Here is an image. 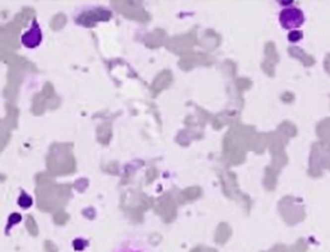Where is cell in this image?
I'll list each match as a JSON object with an SVG mask.
<instances>
[{
    "label": "cell",
    "mask_w": 330,
    "mask_h": 252,
    "mask_svg": "<svg viewBox=\"0 0 330 252\" xmlns=\"http://www.w3.org/2000/svg\"><path fill=\"white\" fill-rule=\"evenodd\" d=\"M305 23L304 11L299 8H286L280 13V24L285 29H296Z\"/></svg>",
    "instance_id": "obj_1"
},
{
    "label": "cell",
    "mask_w": 330,
    "mask_h": 252,
    "mask_svg": "<svg viewBox=\"0 0 330 252\" xmlns=\"http://www.w3.org/2000/svg\"><path fill=\"white\" fill-rule=\"evenodd\" d=\"M41 42H42V30L41 28H39V25L37 24L36 20H34L32 28L28 30L27 33L23 34L22 43L24 44L27 48H36L37 46H39Z\"/></svg>",
    "instance_id": "obj_2"
},
{
    "label": "cell",
    "mask_w": 330,
    "mask_h": 252,
    "mask_svg": "<svg viewBox=\"0 0 330 252\" xmlns=\"http://www.w3.org/2000/svg\"><path fill=\"white\" fill-rule=\"evenodd\" d=\"M18 204H19L20 207H23V208H29L33 204V200L29 195H27L25 193H22L20 198L18 199Z\"/></svg>",
    "instance_id": "obj_3"
},
{
    "label": "cell",
    "mask_w": 330,
    "mask_h": 252,
    "mask_svg": "<svg viewBox=\"0 0 330 252\" xmlns=\"http://www.w3.org/2000/svg\"><path fill=\"white\" fill-rule=\"evenodd\" d=\"M301 38H303V33H301V32H291V33L289 34V39L291 42L299 41V39Z\"/></svg>",
    "instance_id": "obj_4"
},
{
    "label": "cell",
    "mask_w": 330,
    "mask_h": 252,
    "mask_svg": "<svg viewBox=\"0 0 330 252\" xmlns=\"http://www.w3.org/2000/svg\"><path fill=\"white\" fill-rule=\"evenodd\" d=\"M20 219H22V217H20V214H18V213L11 214L10 218H9V226H10V223H11V225H14V223L19 222Z\"/></svg>",
    "instance_id": "obj_5"
}]
</instances>
